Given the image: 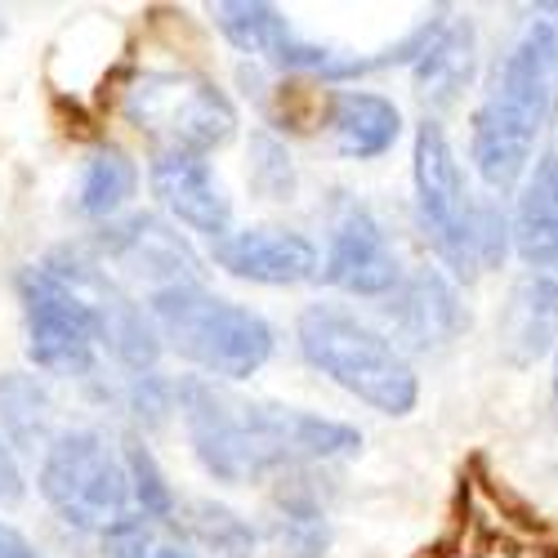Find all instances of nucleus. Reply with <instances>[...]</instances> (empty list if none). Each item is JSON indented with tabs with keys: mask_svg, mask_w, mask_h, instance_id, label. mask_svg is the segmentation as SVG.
Listing matches in <instances>:
<instances>
[{
	"mask_svg": "<svg viewBox=\"0 0 558 558\" xmlns=\"http://www.w3.org/2000/svg\"><path fill=\"white\" fill-rule=\"evenodd\" d=\"M554 108H558V40L554 27L536 19L496 68L474 112L470 153L487 189H509V183L523 179Z\"/></svg>",
	"mask_w": 558,
	"mask_h": 558,
	"instance_id": "nucleus-1",
	"label": "nucleus"
},
{
	"mask_svg": "<svg viewBox=\"0 0 558 558\" xmlns=\"http://www.w3.org/2000/svg\"><path fill=\"white\" fill-rule=\"evenodd\" d=\"M411 183H415V219H421L438 259L456 277H474L483 268H496L505 259V251L514 246L505 210L496 202L470 197V189H464L460 157L438 121H425L415 130Z\"/></svg>",
	"mask_w": 558,
	"mask_h": 558,
	"instance_id": "nucleus-2",
	"label": "nucleus"
},
{
	"mask_svg": "<svg viewBox=\"0 0 558 558\" xmlns=\"http://www.w3.org/2000/svg\"><path fill=\"white\" fill-rule=\"evenodd\" d=\"M295 344L313 371L380 415H411L421 402V376L402 344L340 304H308L295 322Z\"/></svg>",
	"mask_w": 558,
	"mask_h": 558,
	"instance_id": "nucleus-3",
	"label": "nucleus"
},
{
	"mask_svg": "<svg viewBox=\"0 0 558 558\" xmlns=\"http://www.w3.org/2000/svg\"><path fill=\"white\" fill-rule=\"evenodd\" d=\"M148 313L157 322V336L206 380H251L277 349L264 313L210 295L206 287L157 291L148 295Z\"/></svg>",
	"mask_w": 558,
	"mask_h": 558,
	"instance_id": "nucleus-4",
	"label": "nucleus"
},
{
	"mask_svg": "<svg viewBox=\"0 0 558 558\" xmlns=\"http://www.w3.org/2000/svg\"><path fill=\"white\" fill-rule=\"evenodd\" d=\"M36 487L45 505L81 532H104L130 514L125 460L99 429H59L40 456Z\"/></svg>",
	"mask_w": 558,
	"mask_h": 558,
	"instance_id": "nucleus-5",
	"label": "nucleus"
},
{
	"mask_svg": "<svg viewBox=\"0 0 558 558\" xmlns=\"http://www.w3.org/2000/svg\"><path fill=\"white\" fill-rule=\"evenodd\" d=\"M134 130L157 138V148L210 157L238 134V108L210 76L197 72H144L121 99Z\"/></svg>",
	"mask_w": 558,
	"mask_h": 558,
	"instance_id": "nucleus-6",
	"label": "nucleus"
},
{
	"mask_svg": "<svg viewBox=\"0 0 558 558\" xmlns=\"http://www.w3.org/2000/svg\"><path fill=\"white\" fill-rule=\"evenodd\" d=\"M174 411L183 415V434H189L193 456L202 470L228 487H246L268 478V464L251 425V402L223 393L206 376H179L174 385Z\"/></svg>",
	"mask_w": 558,
	"mask_h": 558,
	"instance_id": "nucleus-7",
	"label": "nucleus"
},
{
	"mask_svg": "<svg viewBox=\"0 0 558 558\" xmlns=\"http://www.w3.org/2000/svg\"><path fill=\"white\" fill-rule=\"evenodd\" d=\"M322 282L362 295V300H385L402 282V264L389 242L385 223L371 215L357 197H340L331 206V238L322 255Z\"/></svg>",
	"mask_w": 558,
	"mask_h": 558,
	"instance_id": "nucleus-8",
	"label": "nucleus"
},
{
	"mask_svg": "<svg viewBox=\"0 0 558 558\" xmlns=\"http://www.w3.org/2000/svg\"><path fill=\"white\" fill-rule=\"evenodd\" d=\"M99 268H117L134 282H144L148 295L170 291V287H202V259L179 232L157 219V215H121L99 228L95 238Z\"/></svg>",
	"mask_w": 558,
	"mask_h": 558,
	"instance_id": "nucleus-9",
	"label": "nucleus"
},
{
	"mask_svg": "<svg viewBox=\"0 0 558 558\" xmlns=\"http://www.w3.org/2000/svg\"><path fill=\"white\" fill-rule=\"evenodd\" d=\"M210 255L223 272L255 287H300L322 277V251L295 228H232L223 242H215Z\"/></svg>",
	"mask_w": 558,
	"mask_h": 558,
	"instance_id": "nucleus-10",
	"label": "nucleus"
},
{
	"mask_svg": "<svg viewBox=\"0 0 558 558\" xmlns=\"http://www.w3.org/2000/svg\"><path fill=\"white\" fill-rule=\"evenodd\" d=\"M148 183H153V197L189 232H202L210 242H223L232 232V202L206 157L157 148L148 161Z\"/></svg>",
	"mask_w": 558,
	"mask_h": 558,
	"instance_id": "nucleus-11",
	"label": "nucleus"
},
{
	"mask_svg": "<svg viewBox=\"0 0 558 558\" xmlns=\"http://www.w3.org/2000/svg\"><path fill=\"white\" fill-rule=\"evenodd\" d=\"M385 317H389L393 336L415 353L442 349L470 327V313L460 304L456 282L438 268L407 272L393 287V295H385Z\"/></svg>",
	"mask_w": 558,
	"mask_h": 558,
	"instance_id": "nucleus-12",
	"label": "nucleus"
},
{
	"mask_svg": "<svg viewBox=\"0 0 558 558\" xmlns=\"http://www.w3.org/2000/svg\"><path fill=\"white\" fill-rule=\"evenodd\" d=\"M558 344V268H527L500 313V349L514 366H532Z\"/></svg>",
	"mask_w": 558,
	"mask_h": 558,
	"instance_id": "nucleus-13",
	"label": "nucleus"
},
{
	"mask_svg": "<svg viewBox=\"0 0 558 558\" xmlns=\"http://www.w3.org/2000/svg\"><path fill=\"white\" fill-rule=\"evenodd\" d=\"M509 232H514V251L527 268H558V134L532 161Z\"/></svg>",
	"mask_w": 558,
	"mask_h": 558,
	"instance_id": "nucleus-14",
	"label": "nucleus"
},
{
	"mask_svg": "<svg viewBox=\"0 0 558 558\" xmlns=\"http://www.w3.org/2000/svg\"><path fill=\"white\" fill-rule=\"evenodd\" d=\"M264 536L277 558H327V549H331L327 505H322V496L308 487V478L300 470L282 474V487L272 492Z\"/></svg>",
	"mask_w": 558,
	"mask_h": 558,
	"instance_id": "nucleus-15",
	"label": "nucleus"
},
{
	"mask_svg": "<svg viewBox=\"0 0 558 558\" xmlns=\"http://www.w3.org/2000/svg\"><path fill=\"white\" fill-rule=\"evenodd\" d=\"M327 125L344 157L380 161L385 153H393L402 134V112L389 95H376V89H336L327 104Z\"/></svg>",
	"mask_w": 558,
	"mask_h": 558,
	"instance_id": "nucleus-16",
	"label": "nucleus"
},
{
	"mask_svg": "<svg viewBox=\"0 0 558 558\" xmlns=\"http://www.w3.org/2000/svg\"><path fill=\"white\" fill-rule=\"evenodd\" d=\"M474 63H478V36L470 19H442V27L434 32V40L425 45V54L411 63L415 89L429 104H451L464 85L474 81Z\"/></svg>",
	"mask_w": 558,
	"mask_h": 558,
	"instance_id": "nucleus-17",
	"label": "nucleus"
},
{
	"mask_svg": "<svg viewBox=\"0 0 558 558\" xmlns=\"http://www.w3.org/2000/svg\"><path fill=\"white\" fill-rule=\"evenodd\" d=\"M0 438L10 442V451H27V456H45L59 438L54 429V393L32 371H5L0 376Z\"/></svg>",
	"mask_w": 558,
	"mask_h": 558,
	"instance_id": "nucleus-18",
	"label": "nucleus"
},
{
	"mask_svg": "<svg viewBox=\"0 0 558 558\" xmlns=\"http://www.w3.org/2000/svg\"><path fill=\"white\" fill-rule=\"evenodd\" d=\"M138 193V166L125 148L117 144H99L81 157V174H76V210L85 219H121V210L134 202Z\"/></svg>",
	"mask_w": 558,
	"mask_h": 558,
	"instance_id": "nucleus-19",
	"label": "nucleus"
},
{
	"mask_svg": "<svg viewBox=\"0 0 558 558\" xmlns=\"http://www.w3.org/2000/svg\"><path fill=\"white\" fill-rule=\"evenodd\" d=\"M215 27L223 32V40L232 50L255 54V59H282V50L291 45V23L282 19L277 5H264V0H219L210 5Z\"/></svg>",
	"mask_w": 558,
	"mask_h": 558,
	"instance_id": "nucleus-20",
	"label": "nucleus"
},
{
	"mask_svg": "<svg viewBox=\"0 0 558 558\" xmlns=\"http://www.w3.org/2000/svg\"><path fill=\"white\" fill-rule=\"evenodd\" d=\"M183 532H189L206 554L215 558H255V545H259V532L251 527V519H242L232 505H219V500H189L179 505Z\"/></svg>",
	"mask_w": 558,
	"mask_h": 558,
	"instance_id": "nucleus-21",
	"label": "nucleus"
},
{
	"mask_svg": "<svg viewBox=\"0 0 558 558\" xmlns=\"http://www.w3.org/2000/svg\"><path fill=\"white\" fill-rule=\"evenodd\" d=\"M121 460H125L130 500L138 505V514H144L148 523H153V519H157V523H170V519L179 514V496H174L166 470L157 464V456H153L144 442H138V438H125Z\"/></svg>",
	"mask_w": 558,
	"mask_h": 558,
	"instance_id": "nucleus-22",
	"label": "nucleus"
},
{
	"mask_svg": "<svg viewBox=\"0 0 558 558\" xmlns=\"http://www.w3.org/2000/svg\"><path fill=\"white\" fill-rule=\"evenodd\" d=\"M246 179H251V189L268 202H291L295 197V161L287 153V144L277 138L272 130H255L251 134V148H246Z\"/></svg>",
	"mask_w": 558,
	"mask_h": 558,
	"instance_id": "nucleus-23",
	"label": "nucleus"
},
{
	"mask_svg": "<svg viewBox=\"0 0 558 558\" xmlns=\"http://www.w3.org/2000/svg\"><path fill=\"white\" fill-rule=\"evenodd\" d=\"M99 558H153V523L144 514H125L99 532Z\"/></svg>",
	"mask_w": 558,
	"mask_h": 558,
	"instance_id": "nucleus-24",
	"label": "nucleus"
},
{
	"mask_svg": "<svg viewBox=\"0 0 558 558\" xmlns=\"http://www.w3.org/2000/svg\"><path fill=\"white\" fill-rule=\"evenodd\" d=\"M130 411L138 415V421L161 425L166 415L174 411V385L161 380L157 371H153V376H134V385H130Z\"/></svg>",
	"mask_w": 558,
	"mask_h": 558,
	"instance_id": "nucleus-25",
	"label": "nucleus"
},
{
	"mask_svg": "<svg viewBox=\"0 0 558 558\" xmlns=\"http://www.w3.org/2000/svg\"><path fill=\"white\" fill-rule=\"evenodd\" d=\"M27 496V483H23V470L10 451V442L0 438V505H19Z\"/></svg>",
	"mask_w": 558,
	"mask_h": 558,
	"instance_id": "nucleus-26",
	"label": "nucleus"
},
{
	"mask_svg": "<svg viewBox=\"0 0 558 558\" xmlns=\"http://www.w3.org/2000/svg\"><path fill=\"white\" fill-rule=\"evenodd\" d=\"M0 558H45L19 527H10L5 519H0Z\"/></svg>",
	"mask_w": 558,
	"mask_h": 558,
	"instance_id": "nucleus-27",
	"label": "nucleus"
},
{
	"mask_svg": "<svg viewBox=\"0 0 558 558\" xmlns=\"http://www.w3.org/2000/svg\"><path fill=\"white\" fill-rule=\"evenodd\" d=\"M153 558H197L193 549H183V545H157Z\"/></svg>",
	"mask_w": 558,
	"mask_h": 558,
	"instance_id": "nucleus-28",
	"label": "nucleus"
},
{
	"mask_svg": "<svg viewBox=\"0 0 558 558\" xmlns=\"http://www.w3.org/2000/svg\"><path fill=\"white\" fill-rule=\"evenodd\" d=\"M541 14H545V23H549V27H554V40H558V5H545V10H541Z\"/></svg>",
	"mask_w": 558,
	"mask_h": 558,
	"instance_id": "nucleus-29",
	"label": "nucleus"
},
{
	"mask_svg": "<svg viewBox=\"0 0 558 558\" xmlns=\"http://www.w3.org/2000/svg\"><path fill=\"white\" fill-rule=\"evenodd\" d=\"M554 407H558V344H554Z\"/></svg>",
	"mask_w": 558,
	"mask_h": 558,
	"instance_id": "nucleus-30",
	"label": "nucleus"
}]
</instances>
